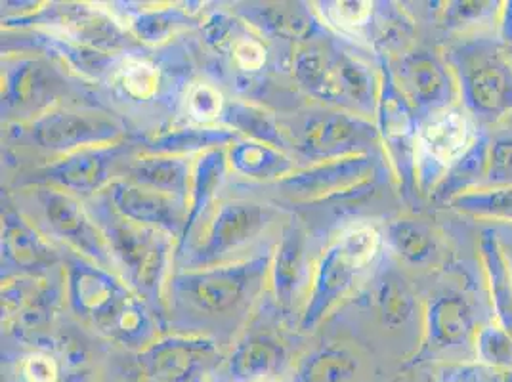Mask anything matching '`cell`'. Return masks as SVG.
I'll use <instances>...</instances> for the list:
<instances>
[{
	"label": "cell",
	"instance_id": "cell-1",
	"mask_svg": "<svg viewBox=\"0 0 512 382\" xmlns=\"http://www.w3.org/2000/svg\"><path fill=\"white\" fill-rule=\"evenodd\" d=\"M444 60L455 77L459 106L478 127L495 130L512 117V56L497 35H465L449 43Z\"/></svg>",
	"mask_w": 512,
	"mask_h": 382
},
{
	"label": "cell",
	"instance_id": "cell-2",
	"mask_svg": "<svg viewBox=\"0 0 512 382\" xmlns=\"http://www.w3.org/2000/svg\"><path fill=\"white\" fill-rule=\"evenodd\" d=\"M67 281L75 312L96 329L123 344H144L151 339L153 321L144 302L106 268L75 256Z\"/></svg>",
	"mask_w": 512,
	"mask_h": 382
},
{
	"label": "cell",
	"instance_id": "cell-3",
	"mask_svg": "<svg viewBox=\"0 0 512 382\" xmlns=\"http://www.w3.org/2000/svg\"><path fill=\"white\" fill-rule=\"evenodd\" d=\"M295 75L300 85L318 98L341 104L360 113H377L381 83L362 60L333 46L310 44L295 58Z\"/></svg>",
	"mask_w": 512,
	"mask_h": 382
},
{
	"label": "cell",
	"instance_id": "cell-4",
	"mask_svg": "<svg viewBox=\"0 0 512 382\" xmlns=\"http://www.w3.org/2000/svg\"><path fill=\"white\" fill-rule=\"evenodd\" d=\"M98 220L111 256L121 264L128 281L144 295L153 293L167 266L171 235L128 220L117 213L109 201L104 207H98Z\"/></svg>",
	"mask_w": 512,
	"mask_h": 382
},
{
	"label": "cell",
	"instance_id": "cell-5",
	"mask_svg": "<svg viewBox=\"0 0 512 382\" xmlns=\"http://www.w3.org/2000/svg\"><path fill=\"white\" fill-rule=\"evenodd\" d=\"M480 127L461 106L448 107L419 123L415 148V182L432 193L440 180L472 146Z\"/></svg>",
	"mask_w": 512,
	"mask_h": 382
},
{
	"label": "cell",
	"instance_id": "cell-6",
	"mask_svg": "<svg viewBox=\"0 0 512 382\" xmlns=\"http://www.w3.org/2000/svg\"><path fill=\"white\" fill-rule=\"evenodd\" d=\"M268 260V256H256L230 266L184 274L174 279V289L201 312L228 314L251 295L268 268Z\"/></svg>",
	"mask_w": 512,
	"mask_h": 382
},
{
	"label": "cell",
	"instance_id": "cell-7",
	"mask_svg": "<svg viewBox=\"0 0 512 382\" xmlns=\"http://www.w3.org/2000/svg\"><path fill=\"white\" fill-rule=\"evenodd\" d=\"M390 73L400 92L415 109L419 121L459 106V90L448 62L430 50H407L396 56Z\"/></svg>",
	"mask_w": 512,
	"mask_h": 382
},
{
	"label": "cell",
	"instance_id": "cell-8",
	"mask_svg": "<svg viewBox=\"0 0 512 382\" xmlns=\"http://www.w3.org/2000/svg\"><path fill=\"white\" fill-rule=\"evenodd\" d=\"M423 318V344L415 361L474 348L480 325L474 302L465 291L449 287L432 293L425 302Z\"/></svg>",
	"mask_w": 512,
	"mask_h": 382
},
{
	"label": "cell",
	"instance_id": "cell-9",
	"mask_svg": "<svg viewBox=\"0 0 512 382\" xmlns=\"http://www.w3.org/2000/svg\"><path fill=\"white\" fill-rule=\"evenodd\" d=\"M379 128L373 127L360 115L321 111L312 113L302 123L297 148L325 161L369 155L367 151L377 144Z\"/></svg>",
	"mask_w": 512,
	"mask_h": 382
},
{
	"label": "cell",
	"instance_id": "cell-10",
	"mask_svg": "<svg viewBox=\"0 0 512 382\" xmlns=\"http://www.w3.org/2000/svg\"><path fill=\"white\" fill-rule=\"evenodd\" d=\"M39 201L52 234L65 239L79 253L88 256L90 262L106 270L109 268L113 256L106 235L75 197L64 191L43 190L39 193Z\"/></svg>",
	"mask_w": 512,
	"mask_h": 382
},
{
	"label": "cell",
	"instance_id": "cell-11",
	"mask_svg": "<svg viewBox=\"0 0 512 382\" xmlns=\"http://www.w3.org/2000/svg\"><path fill=\"white\" fill-rule=\"evenodd\" d=\"M379 176L377 163L371 155H352L325 161L314 169L297 172L283 180L289 193L310 199H323L331 195H344L354 191L369 190Z\"/></svg>",
	"mask_w": 512,
	"mask_h": 382
},
{
	"label": "cell",
	"instance_id": "cell-12",
	"mask_svg": "<svg viewBox=\"0 0 512 382\" xmlns=\"http://www.w3.org/2000/svg\"><path fill=\"white\" fill-rule=\"evenodd\" d=\"M379 130L384 142L392 149L394 161L398 165V174L402 180H415V148L419 134V117L415 109L407 102L406 96L394 83L390 67H384L383 81L379 90L377 104Z\"/></svg>",
	"mask_w": 512,
	"mask_h": 382
},
{
	"label": "cell",
	"instance_id": "cell-13",
	"mask_svg": "<svg viewBox=\"0 0 512 382\" xmlns=\"http://www.w3.org/2000/svg\"><path fill=\"white\" fill-rule=\"evenodd\" d=\"M107 195L117 213L165 234H178L188 224L186 201L169 193L151 190L130 180L111 184Z\"/></svg>",
	"mask_w": 512,
	"mask_h": 382
},
{
	"label": "cell",
	"instance_id": "cell-14",
	"mask_svg": "<svg viewBox=\"0 0 512 382\" xmlns=\"http://www.w3.org/2000/svg\"><path fill=\"white\" fill-rule=\"evenodd\" d=\"M270 218V209L258 203L232 201L220 205L199 247V260L213 262L243 247L266 228Z\"/></svg>",
	"mask_w": 512,
	"mask_h": 382
},
{
	"label": "cell",
	"instance_id": "cell-15",
	"mask_svg": "<svg viewBox=\"0 0 512 382\" xmlns=\"http://www.w3.org/2000/svg\"><path fill=\"white\" fill-rule=\"evenodd\" d=\"M119 136L111 121L77 111H54L33 125V138L39 146L52 151H79L100 148Z\"/></svg>",
	"mask_w": 512,
	"mask_h": 382
},
{
	"label": "cell",
	"instance_id": "cell-16",
	"mask_svg": "<svg viewBox=\"0 0 512 382\" xmlns=\"http://www.w3.org/2000/svg\"><path fill=\"white\" fill-rule=\"evenodd\" d=\"M478 256L490 300L491 319L512 337V260L497 230L486 228L480 234Z\"/></svg>",
	"mask_w": 512,
	"mask_h": 382
},
{
	"label": "cell",
	"instance_id": "cell-17",
	"mask_svg": "<svg viewBox=\"0 0 512 382\" xmlns=\"http://www.w3.org/2000/svg\"><path fill=\"white\" fill-rule=\"evenodd\" d=\"M211 342L174 339L151 346L144 356L155 382H195L213 356Z\"/></svg>",
	"mask_w": 512,
	"mask_h": 382
},
{
	"label": "cell",
	"instance_id": "cell-18",
	"mask_svg": "<svg viewBox=\"0 0 512 382\" xmlns=\"http://www.w3.org/2000/svg\"><path fill=\"white\" fill-rule=\"evenodd\" d=\"M362 270L344 255L339 243L331 245L321 258L318 274L314 279L312 300L304 314V327L314 325L318 319L352 287L354 279Z\"/></svg>",
	"mask_w": 512,
	"mask_h": 382
},
{
	"label": "cell",
	"instance_id": "cell-19",
	"mask_svg": "<svg viewBox=\"0 0 512 382\" xmlns=\"http://www.w3.org/2000/svg\"><path fill=\"white\" fill-rule=\"evenodd\" d=\"M115 161V151L104 148H85L73 151L50 169V178L67 190L92 193L107 182V174Z\"/></svg>",
	"mask_w": 512,
	"mask_h": 382
},
{
	"label": "cell",
	"instance_id": "cell-20",
	"mask_svg": "<svg viewBox=\"0 0 512 382\" xmlns=\"http://www.w3.org/2000/svg\"><path fill=\"white\" fill-rule=\"evenodd\" d=\"M491 130L480 127L472 146L467 153L446 172L440 184L430 193V199L436 203L449 205L455 197L478 190L484 186L488 170V149H490Z\"/></svg>",
	"mask_w": 512,
	"mask_h": 382
},
{
	"label": "cell",
	"instance_id": "cell-21",
	"mask_svg": "<svg viewBox=\"0 0 512 382\" xmlns=\"http://www.w3.org/2000/svg\"><path fill=\"white\" fill-rule=\"evenodd\" d=\"M2 249L6 258L27 272L43 270L56 260L52 247L44 243L43 237L37 234L22 216L8 213L4 218L2 232Z\"/></svg>",
	"mask_w": 512,
	"mask_h": 382
},
{
	"label": "cell",
	"instance_id": "cell-22",
	"mask_svg": "<svg viewBox=\"0 0 512 382\" xmlns=\"http://www.w3.org/2000/svg\"><path fill=\"white\" fill-rule=\"evenodd\" d=\"M373 306L383 325L398 329L411 321L417 312V297L409 285L406 276L394 266L384 270L377 277L373 289Z\"/></svg>",
	"mask_w": 512,
	"mask_h": 382
},
{
	"label": "cell",
	"instance_id": "cell-23",
	"mask_svg": "<svg viewBox=\"0 0 512 382\" xmlns=\"http://www.w3.org/2000/svg\"><path fill=\"white\" fill-rule=\"evenodd\" d=\"M386 243L407 264L425 266L440 256V241L427 222L400 218L386 228Z\"/></svg>",
	"mask_w": 512,
	"mask_h": 382
},
{
	"label": "cell",
	"instance_id": "cell-24",
	"mask_svg": "<svg viewBox=\"0 0 512 382\" xmlns=\"http://www.w3.org/2000/svg\"><path fill=\"white\" fill-rule=\"evenodd\" d=\"M132 182L151 190L163 191L184 199L190 188V167L174 155H155L140 159L130 169Z\"/></svg>",
	"mask_w": 512,
	"mask_h": 382
},
{
	"label": "cell",
	"instance_id": "cell-25",
	"mask_svg": "<svg viewBox=\"0 0 512 382\" xmlns=\"http://www.w3.org/2000/svg\"><path fill=\"white\" fill-rule=\"evenodd\" d=\"M285 360V352L278 342L253 339L245 342L230 361V373L235 381L256 382L276 373Z\"/></svg>",
	"mask_w": 512,
	"mask_h": 382
},
{
	"label": "cell",
	"instance_id": "cell-26",
	"mask_svg": "<svg viewBox=\"0 0 512 382\" xmlns=\"http://www.w3.org/2000/svg\"><path fill=\"white\" fill-rule=\"evenodd\" d=\"M449 209L455 213L488 220V222H511L512 224V186L497 188H478L467 191L453 201H449Z\"/></svg>",
	"mask_w": 512,
	"mask_h": 382
},
{
	"label": "cell",
	"instance_id": "cell-27",
	"mask_svg": "<svg viewBox=\"0 0 512 382\" xmlns=\"http://www.w3.org/2000/svg\"><path fill=\"white\" fill-rule=\"evenodd\" d=\"M440 12V22L448 29L465 35H478L480 29L493 25L501 12V2L497 0H453L444 2Z\"/></svg>",
	"mask_w": 512,
	"mask_h": 382
},
{
	"label": "cell",
	"instance_id": "cell-28",
	"mask_svg": "<svg viewBox=\"0 0 512 382\" xmlns=\"http://www.w3.org/2000/svg\"><path fill=\"white\" fill-rule=\"evenodd\" d=\"M230 161L237 172L251 178L283 176L291 169L289 159L278 148L256 140L235 142L230 149Z\"/></svg>",
	"mask_w": 512,
	"mask_h": 382
},
{
	"label": "cell",
	"instance_id": "cell-29",
	"mask_svg": "<svg viewBox=\"0 0 512 382\" xmlns=\"http://www.w3.org/2000/svg\"><path fill=\"white\" fill-rule=\"evenodd\" d=\"M237 140V132L224 130V128H184L172 134H165L157 138L150 146V151L155 155H180V153H192L199 149L216 148L234 144Z\"/></svg>",
	"mask_w": 512,
	"mask_h": 382
},
{
	"label": "cell",
	"instance_id": "cell-30",
	"mask_svg": "<svg viewBox=\"0 0 512 382\" xmlns=\"http://www.w3.org/2000/svg\"><path fill=\"white\" fill-rule=\"evenodd\" d=\"M222 121L237 132L249 134L256 142L278 148L281 144V128L274 115L249 104H230L222 113Z\"/></svg>",
	"mask_w": 512,
	"mask_h": 382
},
{
	"label": "cell",
	"instance_id": "cell-31",
	"mask_svg": "<svg viewBox=\"0 0 512 382\" xmlns=\"http://www.w3.org/2000/svg\"><path fill=\"white\" fill-rule=\"evenodd\" d=\"M258 22L266 29L285 39H306L314 31L312 16L299 8V4L281 2V4H268L264 10L258 12Z\"/></svg>",
	"mask_w": 512,
	"mask_h": 382
},
{
	"label": "cell",
	"instance_id": "cell-32",
	"mask_svg": "<svg viewBox=\"0 0 512 382\" xmlns=\"http://www.w3.org/2000/svg\"><path fill=\"white\" fill-rule=\"evenodd\" d=\"M302 234L299 230L291 228L283 235V241L278 247L276 266H274V283L276 293L283 302H289L293 297V291L299 281L300 266H302Z\"/></svg>",
	"mask_w": 512,
	"mask_h": 382
},
{
	"label": "cell",
	"instance_id": "cell-33",
	"mask_svg": "<svg viewBox=\"0 0 512 382\" xmlns=\"http://www.w3.org/2000/svg\"><path fill=\"white\" fill-rule=\"evenodd\" d=\"M356 358L346 350H321L310 356L300 367L302 382H341L350 379L356 373Z\"/></svg>",
	"mask_w": 512,
	"mask_h": 382
},
{
	"label": "cell",
	"instance_id": "cell-34",
	"mask_svg": "<svg viewBox=\"0 0 512 382\" xmlns=\"http://www.w3.org/2000/svg\"><path fill=\"white\" fill-rule=\"evenodd\" d=\"M43 71L33 62H23L16 69L2 73V98L14 106L35 102L44 90Z\"/></svg>",
	"mask_w": 512,
	"mask_h": 382
},
{
	"label": "cell",
	"instance_id": "cell-35",
	"mask_svg": "<svg viewBox=\"0 0 512 382\" xmlns=\"http://www.w3.org/2000/svg\"><path fill=\"white\" fill-rule=\"evenodd\" d=\"M222 174H224V153L222 151H218V149L207 151L197 161V167L193 170L192 211L188 214L186 228L192 226L197 214L201 213V209L207 205Z\"/></svg>",
	"mask_w": 512,
	"mask_h": 382
},
{
	"label": "cell",
	"instance_id": "cell-36",
	"mask_svg": "<svg viewBox=\"0 0 512 382\" xmlns=\"http://www.w3.org/2000/svg\"><path fill=\"white\" fill-rule=\"evenodd\" d=\"M472 352L478 363L512 367V337L493 319L480 325Z\"/></svg>",
	"mask_w": 512,
	"mask_h": 382
},
{
	"label": "cell",
	"instance_id": "cell-37",
	"mask_svg": "<svg viewBox=\"0 0 512 382\" xmlns=\"http://www.w3.org/2000/svg\"><path fill=\"white\" fill-rule=\"evenodd\" d=\"M484 186H512V125L503 130H491L488 149V170ZM482 186V188H484Z\"/></svg>",
	"mask_w": 512,
	"mask_h": 382
},
{
	"label": "cell",
	"instance_id": "cell-38",
	"mask_svg": "<svg viewBox=\"0 0 512 382\" xmlns=\"http://www.w3.org/2000/svg\"><path fill=\"white\" fill-rule=\"evenodd\" d=\"M337 243L344 255L348 256L360 270H365L375 260V256L379 255L383 245V235L377 228L362 224V226L348 228L339 237Z\"/></svg>",
	"mask_w": 512,
	"mask_h": 382
},
{
	"label": "cell",
	"instance_id": "cell-39",
	"mask_svg": "<svg viewBox=\"0 0 512 382\" xmlns=\"http://www.w3.org/2000/svg\"><path fill=\"white\" fill-rule=\"evenodd\" d=\"M438 382H512V367L484 365L478 361L446 363L438 371Z\"/></svg>",
	"mask_w": 512,
	"mask_h": 382
},
{
	"label": "cell",
	"instance_id": "cell-40",
	"mask_svg": "<svg viewBox=\"0 0 512 382\" xmlns=\"http://www.w3.org/2000/svg\"><path fill=\"white\" fill-rule=\"evenodd\" d=\"M119 81L136 100H150L159 88V71L146 60H128L119 69Z\"/></svg>",
	"mask_w": 512,
	"mask_h": 382
},
{
	"label": "cell",
	"instance_id": "cell-41",
	"mask_svg": "<svg viewBox=\"0 0 512 382\" xmlns=\"http://www.w3.org/2000/svg\"><path fill=\"white\" fill-rule=\"evenodd\" d=\"M180 23H184V18L176 10H159L140 16L134 23V29L144 41L157 43L165 41Z\"/></svg>",
	"mask_w": 512,
	"mask_h": 382
},
{
	"label": "cell",
	"instance_id": "cell-42",
	"mask_svg": "<svg viewBox=\"0 0 512 382\" xmlns=\"http://www.w3.org/2000/svg\"><path fill=\"white\" fill-rule=\"evenodd\" d=\"M190 113L197 121L209 123L213 119L222 117L224 113V98L222 94L211 85H195L188 96Z\"/></svg>",
	"mask_w": 512,
	"mask_h": 382
},
{
	"label": "cell",
	"instance_id": "cell-43",
	"mask_svg": "<svg viewBox=\"0 0 512 382\" xmlns=\"http://www.w3.org/2000/svg\"><path fill=\"white\" fill-rule=\"evenodd\" d=\"M371 2L365 0H342V2H329L325 8L327 18L342 27H360L371 20L373 16Z\"/></svg>",
	"mask_w": 512,
	"mask_h": 382
},
{
	"label": "cell",
	"instance_id": "cell-44",
	"mask_svg": "<svg viewBox=\"0 0 512 382\" xmlns=\"http://www.w3.org/2000/svg\"><path fill=\"white\" fill-rule=\"evenodd\" d=\"M235 62L245 71H258L266 64V48L256 41L255 37L243 35L232 48Z\"/></svg>",
	"mask_w": 512,
	"mask_h": 382
},
{
	"label": "cell",
	"instance_id": "cell-45",
	"mask_svg": "<svg viewBox=\"0 0 512 382\" xmlns=\"http://www.w3.org/2000/svg\"><path fill=\"white\" fill-rule=\"evenodd\" d=\"M235 29H237V23L228 16H222V14H216L205 25V33H207L209 43L216 44L218 48H224V46L234 48V44L243 37V35H237Z\"/></svg>",
	"mask_w": 512,
	"mask_h": 382
},
{
	"label": "cell",
	"instance_id": "cell-46",
	"mask_svg": "<svg viewBox=\"0 0 512 382\" xmlns=\"http://www.w3.org/2000/svg\"><path fill=\"white\" fill-rule=\"evenodd\" d=\"M23 379L27 382L58 381V365L50 356L33 354L23 361Z\"/></svg>",
	"mask_w": 512,
	"mask_h": 382
},
{
	"label": "cell",
	"instance_id": "cell-47",
	"mask_svg": "<svg viewBox=\"0 0 512 382\" xmlns=\"http://www.w3.org/2000/svg\"><path fill=\"white\" fill-rule=\"evenodd\" d=\"M495 35L501 43L512 46V0L501 2V12L497 18Z\"/></svg>",
	"mask_w": 512,
	"mask_h": 382
},
{
	"label": "cell",
	"instance_id": "cell-48",
	"mask_svg": "<svg viewBox=\"0 0 512 382\" xmlns=\"http://www.w3.org/2000/svg\"><path fill=\"white\" fill-rule=\"evenodd\" d=\"M256 382H274V381H270V379H262V381H256Z\"/></svg>",
	"mask_w": 512,
	"mask_h": 382
},
{
	"label": "cell",
	"instance_id": "cell-49",
	"mask_svg": "<svg viewBox=\"0 0 512 382\" xmlns=\"http://www.w3.org/2000/svg\"><path fill=\"white\" fill-rule=\"evenodd\" d=\"M509 50H511V56H512V46H509Z\"/></svg>",
	"mask_w": 512,
	"mask_h": 382
},
{
	"label": "cell",
	"instance_id": "cell-50",
	"mask_svg": "<svg viewBox=\"0 0 512 382\" xmlns=\"http://www.w3.org/2000/svg\"><path fill=\"white\" fill-rule=\"evenodd\" d=\"M509 123H511V125H512V117H511V121H509Z\"/></svg>",
	"mask_w": 512,
	"mask_h": 382
}]
</instances>
